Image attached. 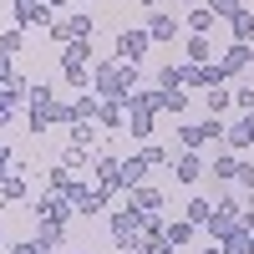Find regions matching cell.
<instances>
[{"label":"cell","mask_w":254,"mask_h":254,"mask_svg":"<svg viewBox=\"0 0 254 254\" xmlns=\"http://www.w3.org/2000/svg\"><path fill=\"white\" fill-rule=\"evenodd\" d=\"M224 132H229V127H224L219 117H208V122H183V127H178V147H183V153H203V147L219 142Z\"/></svg>","instance_id":"1"},{"label":"cell","mask_w":254,"mask_h":254,"mask_svg":"<svg viewBox=\"0 0 254 254\" xmlns=\"http://www.w3.org/2000/svg\"><path fill=\"white\" fill-rule=\"evenodd\" d=\"M137 224H142V208H132V203H127L122 214H112V244H117L122 254H132V244H137Z\"/></svg>","instance_id":"2"},{"label":"cell","mask_w":254,"mask_h":254,"mask_svg":"<svg viewBox=\"0 0 254 254\" xmlns=\"http://www.w3.org/2000/svg\"><path fill=\"white\" fill-rule=\"evenodd\" d=\"M147 46H153V36H147L142 26H127V31H117V61H137L147 56Z\"/></svg>","instance_id":"3"},{"label":"cell","mask_w":254,"mask_h":254,"mask_svg":"<svg viewBox=\"0 0 254 254\" xmlns=\"http://www.w3.org/2000/svg\"><path fill=\"white\" fill-rule=\"evenodd\" d=\"M71 214H76V208H71V198L51 193V188L36 198V219H46V224H61V229H66V219H71Z\"/></svg>","instance_id":"4"},{"label":"cell","mask_w":254,"mask_h":254,"mask_svg":"<svg viewBox=\"0 0 254 254\" xmlns=\"http://www.w3.org/2000/svg\"><path fill=\"white\" fill-rule=\"evenodd\" d=\"M107 198H112V193H107L102 183H81L76 198H71V208H76L81 219H92V214H102V208H107Z\"/></svg>","instance_id":"5"},{"label":"cell","mask_w":254,"mask_h":254,"mask_svg":"<svg viewBox=\"0 0 254 254\" xmlns=\"http://www.w3.org/2000/svg\"><path fill=\"white\" fill-rule=\"evenodd\" d=\"M203 173H208V163H203L198 153H183V147H178V158H173V178H178L183 188H193Z\"/></svg>","instance_id":"6"},{"label":"cell","mask_w":254,"mask_h":254,"mask_svg":"<svg viewBox=\"0 0 254 254\" xmlns=\"http://www.w3.org/2000/svg\"><path fill=\"white\" fill-rule=\"evenodd\" d=\"M92 173H97V183L107 188V193H117V188H122V163L107 158V153H97V158H92Z\"/></svg>","instance_id":"7"},{"label":"cell","mask_w":254,"mask_h":254,"mask_svg":"<svg viewBox=\"0 0 254 254\" xmlns=\"http://www.w3.org/2000/svg\"><path fill=\"white\" fill-rule=\"evenodd\" d=\"M224 142H229V153H244V147H254V112H239V122L224 132Z\"/></svg>","instance_id":"8"},{"label":"cell","mask_w":254,"mask_h":254,"mask_svg":"<svg viewBox=\"0 0 254 254\" xmlns=\"http://www.w3.org/2000/svg\"><path fill=\"white\" fill-rule=\"evenodd\" d=\"M224 66L219 61H208V66H188V87H198V92H214V87H224Z\"/></svg>","instance_id":"9"},{"label":"cell","mask_w":254,"mask_h":254,"mask_svg":"<svg viewBox=\"0 0 254 254\" xmlns=\"http://www.w3.org/2000/svg\"><path fill=\"white\" fill-rule=\"evenodd\" d=\"M219 66H224L229 76H239V71H249V66H254V46H244V41H234V46H229V51L219 56Z\"/></svg>","instance_id":"10"},{"label":"cell","mask_w":254,"mask_h":254,"mask_svg":"<svg viewBox=\"0 0 254 254\" xmlns=\"http://www.w3.org/2000/svg\"><path fill=\"white\" fill-rule=\"evenodd\" d=\"M97 127H107V132H127V102H102V107H97Z\"/></svg>","instance_id":"11"},{"label":"cell","mask_w":254,"mask_h":254,"mask_svg":"<svg viewBox=\"0 0 254 254\" xmlns=\"http://www.w3.org/2000/svg\"><path fill=\"white\" fill-rule=\"evenodd\" d=\"M142 31L153 36V41H173V36H178V15H168V10H153Z\"/></svg>","instance_id":"12"},{"label":"cell","mask_w":254,"mask_h":254,"mask_svg":"<svg viewBox=\"0 0 254 254\" xmlns=\"http://www.w3.org/2000/svg\"><path fill=\"white\" fill-rule=\"evenodd\" d=\"M142 178H147V158H142V153L122 158V188H127V193H132V188H142Z\"/></svg>","instance_id":"13"},{"label":"cell","mask_w":254,"mask_h":254,"mask_svg":"<svg viewBox=\"0 0 254 254\" xmlns=\"http://www.w3.org/2000/svg\"><path fill=\"white\" fill-rule=\"evenodd\" d=\"M102 137H107V132H97V122H92V117L71 122V147H87V153H92V147H97Z\"/></svg>","instance_id":"14"},{"label":"cell","mask_w":254,"mask_h":254,"mask_svg":"<svg viewBox=\"0 0 254 254\" xmlns=\"http://www.w3.org/2000/svg\"><path fill=\"white\" fill-rule=\"evenodd\" d=\"M183 56H188V66H208V61H219L214 46H208V36H188V51Z\"/></svg>","instance_id":"15"},{"label":"cell","mask_w":254,"mask_h":254,"mask_svg":"<svg viewBox=\"0 0 254 254\" xmlns=\"http://www.w3.org/2000/svg\"><path fill=\"white\" fill-rule=\"evenodd\" d=\"M127 203H132V208H142V214H158V208H163V193H158V188H132V193H127Z\"/></svg>","instance_id":"16"},{"label":"cell","mask_w":254,"mask_h":254,"mask_svg":"<svg viewBox=\"0 0 254 254\" xmlns=\"http://www.w3.org/2000/svg\"><path fill=\"white\" fill-rule=\"evenodd\" d=\"M214 20H219V15H214V10H208V5H193V10H188V15H183V26H188V31H193V36H208V31H214Z\"/></svg>","instance_id":"17"},{"label":"cell","mask_w":254,"mask_h":254,"mask_svg":"<svg viewBox=\"0 0 254 254\" xmlns=\"http://www.w3.org/2000/svg\"><path fill=\"white\" fill-rule=\"evenodd\" d=\"M183 87H188V66H173V61H168L158 71V92H183Z\"/></svg>","instance_id":"18"},{"label":"cell","mask_w":254,"mask_h":254,"mask_svg":"<svg viewBox=\"0 0 254 254\" xmlns=\"http://www.w3.org/2000/svg\"><path fill=\"white\" fill-rule=\"evenodd\" d=\"M92 61V41H66L61 46V66H87Z\"/></svg>","instance_id":"19"},{"label":"cell","mask_w":254,"mask_h":254,"mask_svg":"<svg viewBox=\"0 0 254 254\" xmlns=\"http://www.w3.org/2000/svg\"><path fill=\"white\" fill-rule=\"evenodd\" d=\"M76 173H71V168H51V193H61V198H76Z\"/></svg>","instance_id":"20"},{"label":"cell","mask_w":254,"mask_h":254,"mask_svg":"<svg viewBox=\"0 0 254 254\" xmlns=\"http://www.w3.org/2000/svg\"><path fill=\"white\" fill-rule=\"evenodd\" d=\"M188 224H193V229H208V224H214V203H208V198H193V203H188V214H183Z\"/></svg>","instance_id":"21"},{"label":"cell","mask_w":254,"mask_h":254,"mask_svg":"<svg viewBox=\"0 0 254 254\" xmlns=\"http://www.w3.org/2000/svg\"><path fill=\"white\" fill-rule=\"evenodd\" d=\"M0 97H5V102H20V97H31V81L20 76V71H10L5 81H0Z\"/></svg>","instance_id":"22"},{"label":"cell","mask_w":254,"mask_h":254,"mask_svg":"<svg viewBox=\"0 0 254 254\" xmlns=\"http://www.w3.org/2000/svg\"><path fill=\"white\" fill-rule=\"evenodd\" d=\"M208 173H214V178H239V158H234V153H214Z\"/></svg>","instance_id":"23"},{"label":"cell","mask_w":254,"mask_h":254,"mask_svg":"<svg viewBox=\"0 0 254 254\" xmlns=\"http://www.w3.org/2000/svg\"><path fill=\"white\" fill-rule=\"evenodd\" d=\"M36 239L46 244V249H56L61 239H66V229H61V224H46V219H36Z\"/></svg>","instance_id":"24"},{"label":"cell","mask_w":254,"mask_h":254,"mask_svg":"<svg viewBox=\"0 0 254 254\" xmlns=\"http://www.w3.org/2000/svg\"><path fill=\"white\" fill-rule=\"evenodd\" d=\"M229 26H234V41H244V46H254V15H249V10H239L234 20H229Z\"/></svg>","instance_id":"25"},{"label":"cell","mask_w":254,"mask_h":254,"mask_svg":"<svg viewBox=\"0 0 254 254\" xmlns=\"http://www.w3.org/2000/svg\"><path fill=\"white\" fill-rule=\"evenodd\" d=\"M188 239H193V224H188V219H173V224H168V244H173V249H183Z\"/></svg>","instance_id":"26"},{"label":"cell","mask_w":254,"mask_h":254,"mask_svg":"<svg viewBox=\"0 0 254 254\" xmlns=\"http://www.w3.org/2000/svg\"><path fill=\"white\" fill-rule=\"evenodd\" d=\"M203 102H208V117H219L229 102H234V92H224V87H214V92H203Z\"/></svg>","instance_id":"27"},{"label":"cell","mask_w":254,"mask_h":254,"mask_svg":"<svg viewBox=\"0 0 254 254\" xmlns=\"http://www.w3.org/2000/svg\"><path fill=\"white\" fill-rule=\"evenodd\" d=\"M87 163H92L87 147H66V153H61V168H71V173H76V168H87Z\"/></svg>","instance_id":"28"},{"label":"cell","mask_w":254,"mask_h":254,"mask_svg":"<svg viewBox=\"0 0 254 254\" xmlns=\"http://www.w3.org/2000/svg\"><path fill=\"white\" fill-rule=\"evenodd\" d=\"M142 158H147V168H168V163H173V153H168V147H158V142H147Z\"/></svg>","instance_id":"29"},{"label":"cell","mask_w":254,"mask_h":254,"mask_svg":"<svg viewBox=\"0 0 254 254\" xmlns=\"http://www.w3.org/2000/svg\"><path fill=\"white\" fill-rule=\"evenodd\" d=\"M56 122V107H31V132H46Z\"/></svg>","instance_id":"30"},{"label":"cell","mask_w":254,"mask_h":254,"mask_svg":"<svg viewBox=\"0 0 254 254\" xmlns=\"http://www.w3.org/2000/svg\"><path fill=\"white\" fill-rule=\"evenodd\" d=\"M163 112L183 117V112H188V97H183V92H163Z\"/></svg>","instance_id":"31"},{"label":"cell","mask_w":254,"mask_h":254,"mask_svg":"<svg viewBox=\"0 0 254 254\" xmlns=\"http://www.w3.org/2000/svg\"><path fill=\"white\" fill-rule=\"evenodd\" d=\"M15 51H20V26H10L5 36H0V56H10V61H15Z\"/></svg>","instance_id":"32"},{"label":"cell","mask_w":254,"mask_h":254,"mask_svg":"<svg viewBox=\"0 0 254 254\" xmlns=\"http://www.w3.org/2000/svg\"><path fill=\"white\" fill-rule=\"evenodd\" d=\"M31 107H56V97H51L46 81H36V87H31Z\"/></svg>","instance_id":"33"},{"label":"cell","mask_w":254,"mask_h":254,"mask_svg":"<svg viewBox=\"0 0 254 254\" xmlns=\"http://www.w3.org/2000/svg\"><path fill=\"white\" fill-rule=\"evenodd\" d=\"M61 76H66L71 87H92V76H87V66H61Z\"/></svg>","instance_id":"34"},{"label":"cell","mask_w":254,"mask_h":254,"mask_svg":"<svg viewBox=\"0 0 254 254\" xmlns=\"http://www.w3.org/2000/svg\"><path fill=\"white\" fill-rule=\"evenodd\" d=\"M10 254H51L41 239H20V244H10Z\"/></svg>","instance_id":"35"},{"label":"cell","mask_w":254,"mask_h":254,"mask_svg":"<svg viewBox=\"0 0 254 254\" xmlns=\"http://www.w3.org/2000/svg\"><path fill=\"white\" fill-rule=\"evenodd\" d=\"M234 107L239 112H254V87H234Z\"/></svg>","instance_id":"36"},{"label":"cell","mask_w":254,"mask_h":254,"mask_svg":"<svg viewBox=\"0 0 254 254\" xmlns=\"http://www.w3.org/2000/svg\"><path fill=\"white\" fill-rule=\"evenodd\" d=\"M239 183H244L249 193H254V163H239Z\"/></svg>","instance_id":"37"},{"label":"cell","mask_w":254,"mask_h":254,"mask_svg":"<svg viewBox=\"0 0 254 254\" xmlns=\"http://www.w3.org/2000/svg\"><path fill=\"white\" fill-rule=\"evenodd\" d=\"M5 168H10V147H5V137H0V183H5L10 173H5Z\"/></svg>","instance_id":"38"},{"label":"cell","mask_w":254,"mask_h":254,"mask_svg":"<svg viewBox=\"0 0 254 254\" xmlns=\"http://www.w3.org/2000/svg\"><path fill=\"white\" fill-rule=\"evenodd\" d=\"M15 117V102H5V97H0V132H5V122Z\"/></svg>","instance_id":"39"},{"label":"cell","mask_w":254,"mask_h":254,"mask_svg":"<svg viewBox=\"0 0 254 254\" xmlns=\"http://www.w3.org/2000/svg\"><path fill=\"white\" fill-rule=\"evenodd\" d=\"M31 5H41V0H10V10H31Z\"/></svg>","instance_id":"40"},{"label":"cell","mask_w":254,"mask_h":254,"mask_svg":"<svg viewBox=\"0 0 254 254\" xmlns=\"http://www.w3.org/2000/svg\"><path fill=\"white\" fill-rule=\"evenodd\" d=\"M153 254H178V249H173V244H168V239H163V244H158V249H153Z\"/></svg>","instance_id":"41"},{"label":"cell","mask_w":254,"mask_h":254,"mask_svg":"<svg viewBox=\"0 0 254 254\" xmlns=\"http://www.w3.org/2000/svg\"><path fill=\"white\" fill-rule=\"evenodd\" d=\"M137 5H142V10H153V5H158V0H137Z\"/></svg>","instance_id":"42"},{"label":"cell","mask_w":254,"mask_h":254,"mask_svg":"<svg viewBox=\"0 0 254 254\" xmlns=\"http://www.w3.org/2000/svg\"><path fill=\"white\" fill-rule=\"evenodd\" d=\"M249 254H254V229H249Z\"/></svg>","instance_id":"43"}]
</instances>
